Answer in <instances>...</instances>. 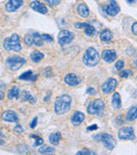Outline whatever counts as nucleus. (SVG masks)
<instances>
[{"label":"nucleus","instance_id":"obj_7","mask_svg":"<svg viewBox=\"0 0 137 155\" xmlns=\"http://www.w3.org/2000/svg\"><path fill=\"white\" fill-rule=\"evenodd\" d=\"M99 136L101 137L100 140L102 141V143H103L105 148H107L110 151H112L114 149L116 146V140L111 134H100Z\"/></svg>","mask_w":137,"mask_h":155},{"label":"nucleus","instance_id":"obj_18","mask_svg":"<svg viewBox=\"0 0 137 155\" xmlns=\"http://www.w3.org/2000/svg\"><path fill=\"white\" fill-rule=\"evenodd\" d=\"M85 119V115L81 112V111H76L71 116V122L76 125V126H78L82 123Z\"/></svg>","mask_w":137,"mask_h":155},{"label":"nucleus","instance_id":"obj_3","mask_svg":"<svg viewBox=\"0 0 137 155\" xmlns=\"http://www.w3.org/2000/svg\"><path fill=\"white\" fill-rule=\"evenodd\" d=\"M4 48L6 50H13L19 52L22 50L20 36L17 34H12L11 36L6 38L4 41Z\"/></svg>","mask_w":137,"mask_h":155},{"label":"nucleus","instance_id":"obj_9","mask_svg":"<svg viewBox=\"0 0 137 155\" xmlns=\"http://www.w3.org/2000/svg\"><path fill=\"white\" fill-rule=\"evenodd\" d=\"M118 138L120 140H135V135L132 127H122L118 131Z\"/></svg>","mask_w":137,"mask_h":155},{"label":"nucleus","instance_id":"obj_21","mask_svg":"<svg viewBox=\"0 0 137 155\" xmlns=\"http://www.w3.org/2000/svg\"><path fill=\"white\" fill-rule=\"evenodd\" d=\"M38 77V74L33 75L32 71H27L22 73V75L19 77V79H22V80H30V81H35L36 78Z\"/></svg>","mask_w":137,"mask_h":155},{"label":"nucleus","instance_id":"obj_27","mask_svg":"<svg viewBox=\"0 0 137 155\" xmlns=\"http://www.w3.org/2000/svg\"><path fill=\"white\" fill-rule=\"evenodd\" d=\"M30 58H31V61L33 62L38 63L44 58V54L41 53V52H39V51H34L31 54Z\"/></svg>","mask_w":137,"mask_h":155},{"label":"nucleus","instance_id":"obj_38","mask_svg":"<svg viewBox=\"0 0 137 155\" xmlns=\"http://www.w3.org/2000/svg\"><path fill=\"white\" fill-rule=\"evenodd\" d=\"M98 128V126L96 124H93L92 126H89V127H87V130L88 131H93V130H96Z\"/></svg>","mask_w":137,"mask_h":155},{"label":"nucleus","instance_id":"obj_25","mask_svg":"<svg viewBox=\"0 0 137 155\" xmlns=\"http://www.w3.org/2000/svg\"><path fill=\"white\" fill-rule=\"evenodd\" d=\"M19 89L17 86H12L10 90H9V91H8V95H7V97H8V98L10 100L13 99V98H18V97H19Z\"/></svg>","mask_w":137,"mask_h":155},{"label":"nucleus","instance_id":"obj_8","mask_svg":"<svg viewBox=\"0 0 137 155\" xmlns=\"http://www.w3.org/2000/svg\"><path fill=\"white\" fill-rule=\"evenodd\" d=\"M75 38V35L69 30H62L59 35H58V43L61 46H64V45L70 43Z\"/></svg>","mask_w":137,"mask_h":155},{"label":"nucleus","instance_id":"obj_1","mask_svg":"<svg viewBox=\"0 0 137 155\" xmlns=\"http://www.w3.org/2000/svg\"><path fill=\"white\" fill-rule=\"evenodd\" d=\"M71 97L69 95H62L55 101L54 110L57 114H64L70 109Z\"/></svg>","mask_w":137,"mask_h":155},{"label":"nucleus","instance_id":"obj_39","mask_svg":"<svg viewBox=\"0 0 137 155\" xmlns=\"http://www.w3.org/2000/svg\"><path fill=\"white\" fill-rule=\"evenodd\" d=\"M87 93H88V94H94L95 93V91L93 90V88H89L87 91Z\"/></svg>","mask_w":137,"mask_h":155},{"label":"nucleus","instance_id":"obj_28","mask_svg":"<svg viewBox=\"0 0 137 155\" xmlns=\"http://www.w3.org/2000/svg\"><path fill=\"white\" fill-rule=\"evenodd\" d=\"M55 152V149L52 147H50L48 145H43L39 148V153H43V154H48V153H53Z\"/></svg>","mask_w":137,"mask_h":155},{"label":"nucleus","instance_id":"obj_12","mask_svg":"<svg viewBox=\"0 0 137 155\" xmlns=\"http://www.w3.org/2000/svg\"><path fill=\"white\" fill-rule=\"evenodd\" d=\"M76 27L78 28H84V32L88 36H93L96 35V29L88 22H82V23H76Z\"/></svg>","mask_w":137,"mask_h":155},{"label":"nucleus","instance_id":"obj_32","mask_svg":"<svg viewBox=\"0 0 137 155\" xmlns=\"http://www.w3.org/2000/svg\"><path fill=\"white\" fill-rule=\"evenodd\" d=\"M31 136H33V137H34V139H35V142H34V147H38V146H39V145H42L43 144V139L40 138V137H38V136H36V135H31Z\"/></svg>","mask_w":137,"mask_h":155},{"label":"nucleus","instance_id":"obj_37","mask_svg":"<svg viewBox=\"0 0 137 155\" xmlns=\"http://www.w3.org/2000/svg\"><path fill=\"white\" fill-rule=\"evenodd\" d=\"M137 22H135L134 23H133V25H132V28H131V30L132 32H133V34L134 35H136L137 34Z\"/></svg>","mask_w":137,"mask_h":155},{"label":"nucleus","instance_id":"obj_36","mask_svg":"<svg viewBox=\"0 0 137 155\" xmlns=\"http://www.w3.org/2000/svg\"><path fill=\"white\" fill-rule=\"evenodd\" d=\"M14 130L17 131V133H22V132H23V128H22V127H21V125H19V124L16 125V127H14Z\"/></svg>","mask_w":137,"mask_h":155},{"label":"nucleus","instance_id":"obj_4","mask_svg":"<svg viewBox=\"0 0 137 155\" xmlns=\"http://www.w3.org/2000/svg\"><path fill=\"white\" fill-rule=\"evenodd\" d=\"M26 63V60L20 56H11L6 60V65L11 71H17Z\"/></svg>","mask_w":137,"mask_h":155},{"label":"nucleus","instance_id":"obj_20","mask_svg":"<svg viewBox=\"0 0 137 155\" xmlns=\"http://www.w3.org/2000/svg\"><path fill=\"white\" fill-rule=\"evenodd\" d=\"M112 37H113L112 32H111L110 29H107V28L103 29V30L101 31L100 35H99V38H100V40H101L102 41H105V42H109L110 41L112 40Z\"/></svg>","mask_w":137,"mask_h":155},{"label":"nucleus","instance_id":"obj_23","mask_svg":"<svg viewBox=\"0 0 137 155\" xmlns=\"http://www.w3.org/2000/svg\"><path fill=\"white\" fill-rule=\"evenodd\" d=\"M111 104L113 106V108H115L117 110H119L122 106L121 104V97L119 93L115 92L113 96H112V98H111Z\"/></svg>","mask_w":137,"mask_h":155},{"label":"nucleus","instance_id":"obj_17","mask_svg":"<svg viewBox=\"0 0 137 155\" xmlns=\"http://www.w3.org/2000/svg\"><path fill=\"white\" fill-rule=\"evenodd\" d=\"M3 119L4 121L9 122H17L19 120L17 113L13 110H6L3 114Z\"/></svg>","mask_w":137,"mask_h":155},{"label":"nucleus","instance_id":"obj_11","mask_svg":"<svg viewBox=\"0 0 137 155\" xmlns=\"http://www.w3.org/2000/svg\"><path fill=\"white\" fill-rule=\"evenodd\" d=\"M105 12L108 16L111 17H115L117 16L119 11H120V7L118 5V4L116 2L115 0H110L109 4L105 7Z\"/></svg>","mask_w":137,"mask_h":155},{"label":"nucleus","instance_id":"obj_29","mask_svg":"<svg viewBox=\"0 0 137 155\" xmlns=\"http://www.w3.org/2000/svg\"><path fill=\"white\" fill-rule=\"evenodd\" d=\"M77 155H95L96 153L93 152V151H91V150H88V149H83L81 150V151H79V152H77L76 153Z\"/></svg>","mask_w":137,"mask_h":155},{"label":"nucleus","instance_id":"obj_2","mask_svg":"<svg viewBox=\"0 0 137 155\" xmlns=\"http://www.w3.org/2000/svg\"><path fill=\"white\" fill-rule=\"evenodd\" d=\"M100 61L99 52L95 49L94 48H89L85 51L82 61L87 67H94L99 64Z\"/></svg>","mask_w":137,"mask_h":155},{"label":"nucleus","instance_id":"obj_13","mask_svg":"<svg viewBox=\"0 0 137 155\" xmlns=\"http://www.w3.org/2000/svg\"><path fill=\"white\" fill-rule=\"evenodd\" d=\"M23 5V0H9L5 5V10L8 12H14L17 11Z\"/></svg>","mask_w":137,"mask_h":155},{"label":"nucleus","instance_id":"obj_14","mask_svg":"<svg viewBox=\"0 0 137 155\" xmlns=\"http://www.w3.org/2000/svg\"><path fill=\"white\" fill-rule=\"evenodd\" d=\"M30 7H31V9L33 10L34 11H37V12L40 13V14H43V15H44V14H46L47 11H48L46 6L44 4L40 3L38 0H33V2H31Z\"/></svg>","mask_w":137,"mask_h":155},{"label":"nucleus","instance_id":"obj_33","mask_svg":"<svg viewBox=\"0 0 137 155\" xmlns=\"http://www.w3.org/2000/svg\"><path fill=\"white\" fill-rule=\"evenodd\" d=\"M41 38L43 39V41H49V42H51L53 41V38L50 35H47V34H41Z\"/></svg>","mask_w":137,"mask_h":155},{"label":"nucleus","instance_id":"obj_43","mask_svg":"<svg viewBox=\"0 0 137 155\" xmlns=\"http://www.w3.org/2000/svg\"><path fill=\"white\" fill-rule=\"evenodd\" d=\"M0 136H3V134H2V132L0 131Z\"/></svg>","mask_w":137,"mask_h":155},{"label":"nucleus","instance_id":"obj_22","mask_svg":"<svg viewBox=\"0 0 137 155\" xmlns=\"http://www.w3.org/2000/svg\"><path fill=\"white\" fill-rule=\"evenodd\" d=\"M137 117V108L135 106L131 107L126 115V120L128 122H132L134 120H135Z\"/></svg>","mask_w":137,"mask_h":155},{"label":"nucleus","instance_id":"obj_5","mask_svg":"<svg viewBox=\"0 0 137 155\" xmlns=\"http://www.w3.org/2000/svg\"><path fill=\"white\" fill-rule=\"evenodd\" d=\"M104 109V103L103 100L94 99L92 102H90L88 105V112L91 115H96L102 112Z\"/></svg>","mask_w":137,"mask_h":155},{"label":"nucleus","instance_id":"obj_15","mask_svg":"<svg viewBox=\"0 0 137 155\" xmlns=\"http://www.w3.org/2000/svg\"><path fill=\"white\" fill-rule=\"evenodd\" d=\"M64 82L70 86H76L81 83V78L74 73H69L64 78Z\"/></svg>","mask_w":137,"mask_h":155},{"label":"nucleus","instance_id":"obj_16","mask_svg":"<svg viewBox=\"0 0 137 155\" xmlns=\"http://www.w3.org/2000/svg\"><path fill=\"white\" fill-rule=\"evenodd\" d=\"M102 58H103V60L105 62L111 63V62L116 61V59H117V54H116L115 51L112 49L104 50L102 52Z\"/></svg>","mask_w":137,"mask_h":155},{"label":"nucleus","instance_id":"obj_26","mask_svg":"<svg viewBox=\"0 0 137 155\" xmlns=\"http://www.w3.org/2000/svg\"><path fill=\"white\" fill-rule=\"evenodd\" d=\"M21 98H22V101H28L31 104H35L36 103L35 97H33L29 92L26 91H23L22 93H21Z\"/></svg>","mask_w":137,"mask_h":155},{"label":"nucleus","instance_id":"obj_40","mask_svg":"<svg viewBox=\"0 0 137 155\" xmlns=\"http://www.w3.org/2000/svg\"><path fill=\"white\" fill-rule=\"evenodd\" d=\"M4 97V91L0 89V100L2 99Z\"/></svg>","mask_w":137,"mask_h":155},{"label":"nucleus","instance_id":"obj_42","mask_svg":"<svg viewBox=\"0 0 137 155\" xmlns=\"http://www.w3.org/2000/svg\"><path fill=\"white\" fill-rule=\"evenodd\" d=\"M4 144H5V141H4L3 140H1V139H0V145H4Z\"/></svg>","mask_w":137,"mask_h":155},{"label":"nucleus","instance_id":"obj_35","mask_svg":"<svg viewBox=\"0 0 137 155\" xmlns=\"http://www.w3.org/2000/svg\"><path fill=\"white\" fill-rule=\"evenodd\" d=\"M37 122H38V118L37 117H34L33 119V121L31 122V124H30V127L31 128H34V127H36V125H37Z\"/></svg>","mask_w":137,"mask_h":155},{"label":"nucleus","instance_id":"obj_41","mask_svg":"<svg viewBox=\"0 0 137 155\" xmlns=\"http://www.w3.org/2000/svg\"><path fill=\"white\" fill-rule=\"evenodd\" d=\"M127 1H128V3H129V4H133V3L135 2V0H127Z\"/></svg>","mask_w":137,"mask_h":155},{"label":"nucleus","instance_id":"obj_10","mask_svg":"<svg viewBox=\"0 0 137 155\" xmlns=\"http://www.w3.org/2000/svg\"><path fill=\"white\" fill-rule=\"evenodd\" d=\"M117 85V81L115 78H109L101 85V91L104 94H109L111 92L115 91Z\"/></svg>","mask_w":137,"mask_h":155},{"label":"nucleus","instance_id":"obj_30","mask_svg":"<svg viewBox=\"0 0 137 155\" xmlns=\"http://www.w3.org/2000/svg\"><path fill=\"white\" fill-rule=\"evenodd\" d=\"M120 76L124 78H128L133 76V72L130 70H123L120 72Z\"/></svg>","mask_w":137,"mask_h":155},{"label":"nucleus","instance_id":"obj_6","mask_svg":"<svg viewBox=\"0 0 137 155\" xmlns=\"http://www.w3.org/2000/svg\"><path fill=\"white\" fill-rule=\"evenodd\" d=\"M24 41L27 46H32L33 44H34L40 47L43 45V39L41 38V35L37 32L25 35Z\"/></svg>","mask_w":137,"mask_h":155},{"label":"nucleus","instance_id":"obj_31","mask_svg":"<svg viewBox=\"0 0 137 155\" xmlns=\"http://www.w3.org/2000/svg\"><path fill=\"white\" fill-rule=\"evenodd\" d=\"M123 66H124V61H122V60H119V61H117L115 63L114 68H115L116 71H120L121 69L123 67Z\"/></svg>","mask_w":137,"mask_h":155},{"label":"nucleus","instance_id":"obj_34","mask_svg":"<svg viewBox=\"0 0 137 155\" xmlns=\"http://www.w3.org/2000/svg\"><path fill=\"white\" fill-rule=\"evenodd\" d=\"M45 2H46L51 7H53V6L58 5L60 0H45Z\"/></svg>","mask_w":137,"mask_h":155},{"label":"nucleus","instance_id":"obj_24","mask_svg":"<svg viewBox=\"0 0 137 155\" xmlns=\"http://www.w3.org/2000/svg\"><path fill=\"white\" fill-rule=\"evenodd\" d=\"M62 135H61L60 132H56V133H52L49 136V141L52 145H58L59 141H60Z\"/></svg>","mask_w":137,"mask_h":155},{"label":"nucleus","instance_id":"obj_19","mask_svg":"<svg viewBox=\"0 0 137 155\" xmlns=\"http://www.w3.org/2000/svg\"><path fill=\"white\" fill-rule=\"evenodd\" d=\"M77 13L82 17H88L90 14V11L88 5L84 3H80L76 7Z\"/></svg>","mask_w":137,"mask_h":155}]
</instances>
